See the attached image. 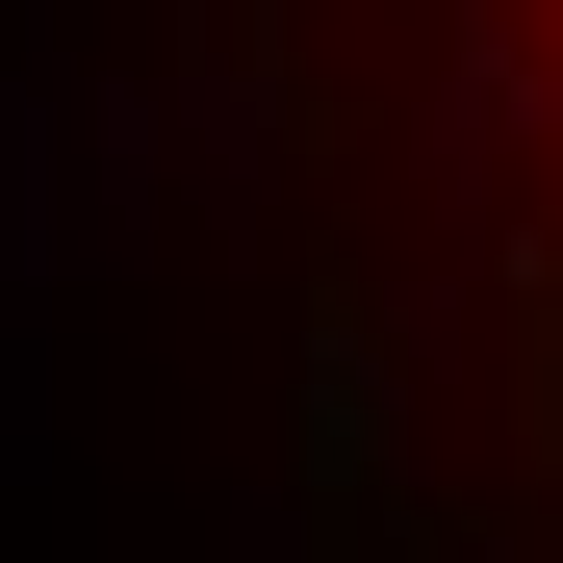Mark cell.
Segmentation results:
<instances>
[{
	"label": "cell",
	"mask_w": 563,
	"mask_h": 563,
	"mask_svg": "<svg viewBox=\"0 0 563 563\" xmlns=\"http://www.w3.org/2000/svg\"><path fill=\"white\" fill-rule=\"evenodd\" d=\"M538 103H563V0H538Z\"/></svg>",
	"instance_id": "1"
}]
</instances>
